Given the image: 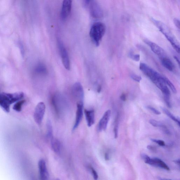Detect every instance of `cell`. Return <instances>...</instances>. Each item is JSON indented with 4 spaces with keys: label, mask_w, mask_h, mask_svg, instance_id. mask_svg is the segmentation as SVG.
Instances as JSON below:
<instances>
[{
    "label": "cell",
    "mask_w": 180,
    "mask_h": 180,
    "mask_svg": "<svg viewBox=\"0 0 180 180\" xmlns=\"http://www.w3.org/2000/svg\"><path fill=\"white\" fill-rule=\"evenodd\" d=\"M51 147L53 151L56 153L59 152L60 150V143L58 139L53 138L50 140Z\"/></svg>",
    "instance_id": "17"
},
{
    "label": "cell",
    "mask_w": 180,
    "mask_h": 180,
    "mask_svg": "<svg viewBox=\"0 0 180 180\" xmlns=\"http://www.w3.org/2000/svg\"><path fill=\"white\" fill-rule=\"evenodd\" d=\"M150 123L153 126L155 127H163L164 125L161 122L156 120L151 119L150 121Z\"/></svg>",
    "instance_id": "23"
},
{
    "label": "cell",
    "mask_w": 180,
    "mask_h": 180,
    "mask_svg": "<svg viewBox=\"0 0 180 180\" xmlns=\"http://www.w3.org/2000/svg\"><path fill=\"white\" fill-rule=\"evenodd\" d=\"M131 76V78L132 79L134 80L139 82L142 79L141 76L136 75V74H132Z\"/></svg>",
    "instance_id": "27"
},
{
    "label": "cell",
    "mask_w": 180,
    "mask_h": 180,
    "mask_svg": "<svg viewBox=\"0 0 180 180\" xmlns=\"http://www.w3.org/2000/svg\"><path fill=\"white\" fill-rule=\"evenodd\" d=\"M121 99L122 101H125L126 100V97L125 94H122L121 96Z\"/></svg>",
    "instance_id": "34"
},
{
    "label": "cell",
    "mask_w": 180,
    "mask_h": 180,
    "mask_svg": "<svg viewBox=\"0 0 180 180\" xmlns=\"http://www.w3.org/2000/svg\"><path fill=\"white\" fill-rule=\"evenodd\" d=\"M24 96V94L22 92L0 93V106L6 112H9L10 105L22 99Z\"/></svg>",
    "instance_id": "1"
},
{
    "label": "cell",
    "mask_w": 180,
    "mask_h": 180,
    "mask_svg": "<svg viewBox=\"0 0 180 180\" xmlns=\"http://www.w3.org/2000/svg\"><path fill=\"white\" fill-rule=\"evenodd\" d=\"M164 79L166 83L169 86L170 89L175 94L176 93L177 90L176 88L172 83L169 80H168L167 78H165V77H164Z\"/></svg>",
    "instance_id": "22"
},
{
    "label": "cell",
    "mask_w": 180,
    "mask_h": 180,
    "mask_svg": "<svg viewBox=\"0 0 180 180\" xmlns=\"http://www.w3.org/2000/svg\"><path fill=\"white\" fill-rule=\"evenodd\" d=\"M83 102H77L75 121L73 128V131H75L78 127L82 121L83 116Z\"/></svg>",
    "instance_id": "9"
},
{
    "label": "cell",
    "mask_w": 180,
    "mask_h": 180,
    "mask_svg": "<svg viewBox=\"0 0 180 180\" xmlns=\"http://www.w3.org/2000/svg\"><path fill=\"white\" fill-rule=\"evenodd\" d=\"M144 42L146 44L149 46L153 52L158 56L161 59L166 56V53L165 51L158 45L147 39H145Z\"/></svg>",
    "instance_id": "10"
},
{
    "label": "cell",
    "mask_w": 180,
    "mask_h": 180,
    "mask_svg": "<svg viewBox=\"0 0 180 180\" xmlns=\"http://www.w3.org/2000/svg\"><path fill=\"white\" fill-rule=\"evenodd\" d=\"M72 93L75 99L78 101L77 102H84V90L80 83L77 82L74 84L72 88Z\"/></svg>",
    "instance_id": "7"
},
{
    "label": "cell",
    "mask_w": 180,
    "mask_h": 180,
    "mask_svg": "<svg viewBox=\"0 0 180 180\" xmlns=\"http://www.w3.org/2000/svg\"><path fill=\"white\" fill-rule=\"evenodd\" d=\"M85 114L88 126L89 127L92 126L95 122V112L94 110L85 109Z\"/></svg>",
    "instance_id": "14"
},
{
    "label": "cell",
    "mask_w": 180,
    "mask_h": 180,
    "mask_svg": "<svg viewBox=\"0 0 180 180\" xmlns=\"http://www.w3.org/2000/svg\"><path fill=\"white\" fill-rule=\"evenodd\" d=\"M170 97L165 96H164V101L166 103V104H167V107L169 108H171V105L170 101Z\"/></svg>",
    "instance_id": "29"
},
{
    "label": "cell",
    "mask_w": 180,
    "mask_h": 180,
    "mask_svg": "<svg viewBox=\"0 0 180 180\" xmlns=\"http://www.w3.org/2000/svg\"><path fill=\"white\" fill-rule=\"evenodd\" d=\"M85 7L89 8L91 16L94 18H100L103 15L102 8L98 2L95 1H86L85 2Z\"/></svg>",
    "instance_id": "4"
},
{
    "label": "cell",
    "mask_w": 180,
    "mask_h": 180,
    "mask_svg": "<svg viewBox=\"0 0 180 180\" xmlns=\"http://www.w3.org/2000/svg\"><path fill=\"white\" fill-rule=\"evenodd\" d=\"M159 179L160 180H170V179H163V178H159Z\"/></svg>",
    "instance_id": "39"
},
{
    "label": "cell",
    "mask_w": 180,
    "mask_h": 180,
    "mask_svg": "<svg viewBox=\"0 0 180 180\" xmlns=\"http://www.w3.org/2000/svg\"><path fill=\"white\" fill-rule=\"evenodd\" d=\"M56 180H60V179H59V178H58V179H56Z\"/></svg>",
    "instance_id": "40"
},
{
    "label": "cell",
    "mask_w": 180,
    "mask_h": 180,
    "mask_svg": "<svg viewBox=\"0 0 180 180\" xmlns=\"http://www.w3.org/2000/svg\"><path fill=\"white\" fill-rule=\"evenodd\" d=\"M173 22L176 25V26L177 28L178 29H180V22L179 19L176 18H174L173 19Z\"/></svg>",
    "instance_id": "32"
},
{
    "label": "cell",
    "mask_w": 180,
    "mask_h": 180,
    "mask_svg": "<svg viewBox=\"0 0 180 180\" xmlns=\"http://www.w3.org/2000/svg\"><path fill=\"white\" fill-rule=\"evenodd\" d=\"M173 162L175 163V164L179 165H180V159H179L175 160V161H173Z\"/></svg>",
    "instance_id": "36"
},
{
    "label": "cell",
    "mask_w": 180,
    "mask_h": 180,
    "mask_svg": "<svg viewBox=\"0 0 180 180\" xmlns=\"http://www.w3.org/2000/svg\"><path fill=\"white\" fill-rule=\"evenodd\" d=\"M174 58L176 60V61L178 63V64L179 65L180 64V62H179V59H178V58H177V57L176 56H174Z\"/></svg>",
    "instance_id": "37"
},
{
    "label": "cell",
    "mask_w": 180,
    "mask_h": 180,
    "mask_svg": "<svg viewBox=\"0 0 180 180\" xmlns=\"http://www.w3.org/2000/svg\"><path fill=\"white\" fill-rule=\"evenodd\" d=\"M45 111V105L43 102L37 105L34 113V119L38 125H40L43 120Z\"/></svg>",
    "instance_id": "6"
},
{
    "label": "cell",
    "mask_w": 180,
    "mask_h": 180,
    "mask_svg": "<svg viewBox=\"0 0 180 180\" xmlns=\"http://www.w3.org/2000/svg\"><path fill=\"white\" fill-rule=\"evenodd\" d=\"M105 159L106 160V161H109L110 159V157L109 154L107 153H105Z\"/></svg>",
    "instance_id": "35"
},
{
    "label": "cell",
    "mask_w": 180,
    "mask_h": 180,
    "mask_svg": "<svg viewBox=\"0 0 180 180\" xmlns=\"http://www.w3.org/2000/svg\"><path fill=\"white\" fill-rule=\"evenodd\" d=\"M161 59L162 63L163 66L168 70L171 71H173L175 68V66L172 61L166 56Z\"/></svg>",
    "instance_id": "16"
},
{
    "label": "cell",
    "mask_w": 180,
    "mask_h": 180,
    "mask_svg": "<svg viewBox=\"0 0 180 180\" xmlns=\"http://www.w3.org/2000/svg\"><path fill=\"white\" fill-rule=\"evenodd\" d=\"M25 102V100H22L17 102L14 105L13 109L16 111L17 112H20L22 110V105L24 104Z\"/></svg>",
    "instance_id": "20"
},
{
    "label": "cell",
    "mask_w": 180,
    "mask_h": 180,
    "mask_svg": "<svg viewBox=\"0 0 180 180\" xmlns=\"http://www.w3.org/2000/svg\"><path fill=\"white\" fill-rule=\"evenodd\" d=\"M91 172L92 173L93 178L95 180H97L98 178V175L96 171L92 167H91Z\"/></svg>",
    "instance_id": "30"
},
{
    "label": "cell",
    "mask_w": 180,
    "mask_h": 180,
    "mask_svg": "<svg viewBox=\"0 0 180 180\" xmlns=\"http://www.w3.org/2000/svg\"><path fill=\"white\" fill-rule=\"evenodd\" d=\"M118 124L116 123L114 129V138L115 139H116L118 137Z\"/></svg>",
    "instance_id": "31"
},
{
    "label": "cell",
    "mask_w": 180,
    "mask_h": 180,
    "mask_svg": "<svg viewBox=\"0 0 180 180\" xmlns=\"http://www.w3.org/2000/svg\"><path fill=\"white\" fill-rule=\"evenodd\" d=\"M150 165L162 168L168 171L170 170V168L168 165L162 160L158 158H151Z\"/></svg>",
    "instance_id": "15"
},
{
    "label": "cell",
    "mask_w": 180,
    "mask_h": 180,
    "mask_svg": "<svg viewBox=\"0 0 180 180\" xmlns=\"http://www.w3.org/2000/svg\"><path fill=\"white\" fill-rule=\"evenodd\" d=\"M147 148L149 150H150L152 152H155L156 151V148L155 147L150 145H148Z\"/></svg>",
    "instance_id": "33"
},
{
    "label": "cell",
    "mask_w": 180,
    "mask_h": 180,
    "mask_svg": "<svg viewBox=\"0 0 180 180\" xmlns=\"http://www.w3.org/2000/svg\"><path fill=\"white\" fill-rule=\"evenodd\" d=\"M147 107L148 109H149L151 111H152L154 114H156V115H160V114H161V112H160L159 111L156 110L155 108H154L150 106V105H148Z\"/></svg>",
    "instance_id": "28"
},
{
    "label": "cell",
    "mask_w": 180,
    "mask_h": 180,
    "mask_svg": "<svg viewBox=\"0 0 180 180\" xmlns=\"http://www.w3.org/2000/svg\"><path fill=\"white\" fill-rule=\"evenodd\" d=\"M141 157L146 163L149 165L150 164L151 158L149 157H148L147 155L145 154H142Z\"/></svg>",
    "instance_id": "25"
},
{
    "label": "cell",
    "mask_w": 180,
    "mask_h": 180,
    "mask_svg": "<svg viewBox=\"0 0 180 180\" xmlns=\"http://www.w3.org/2000/svg\"><path fill=\"white\" fill-rule=\"evenodd\" d=\"M72 1L70 0H65L62 5L61 17L63 20L68 18L70 14L72 7Z\"/></svg>",
    "instance_id": "11"
},
{
    "label": "cell",
    "mask_w": 180,
    "mask_h": 180,
    "mask_svg": "<svg viewBox=\"0 0 180 180\" xmlns=\"http://www.w3.org/2000/svg\"><path fill=\"white\" fill-rule=\"evenodd\" d=\"M129 56L131 59L136 61L138 62L140 60V56L139 54H135L132 52H130L129 54Z\"/></svg>",
    "instance_id": "24"
},
{
    "label": "cell",
    "mask_w": 180,
    "mask_h": 180,
    "mask_svg": "<svg viewBox=\"0 0 180 180\" xmlns=\"http://www.w3.org/2000/svg\"><path fill=\"white\" fill-rule=\"evenodd\" d=\"M151 20L157 27L158 28L161 32L165 36L168 40L170 42L171 45L177 52L179 53L180 46L175 36L171 32V31L166 25L163 23L153 18H151Z\"/></svg>",
    "instance_id": "2"
},
{
    "label": "cell",
    "mask_w": 180,
    "mask_h": 180,
    "mask_svg": "<svg viewBox=\"0 0 180 180\" xmlns=\"http://www.w3.org/2000/svg\"><path fill=\"white\" fill-rule=\"evenodd\" d=\"M111 114V111L108 110L105 112L100 120L99 123L98 129L99 132L106 130L108 121H109Z\"/></svg>",
    "instance_id": "12"
},
{
    "label": "cell",
    "mask_w": 180,
    "mask_h": 180,
    "mask_svg": "<svg viewBox=\"0 0 180 180\" xmlns=\"http://www.w3.org/2000/svg\"><path fill=\"white\" fill-rule=\"evenodd\" d=\"M37 70L39 72L45 75L47 73V68L45 65L43 64H39L37 68Z\"/></svg>",
    "instance_id": "21"
},
{
    "label": "cell",
    "mask_w": 180,
    "mask_h": 180,
    "mask_svg": "<svg viewBox=\"0 0 180 180\" xmlns=\"http://www.w3.org/2000/svg\"><path fill=\"white\" fill-rule=\"evenodd\" d=\"M162 111H164V112L171 119H172L173 121L177 122L179 126H180V122L179 120L176 118V117L167 110L165 109V108H162Z\"/></svg>",
    "instance_id": "19"
},
{
    "label": "cell",
    "mask_w": 180,
    "mask_h": 180,
    "mask_svg": "<svg viewBox=\"0 0 180 180\" xmlns=\"http://www.w3.org/2000/svg\"><path fill=\"white\" fill-rule=\"evenodd\" d=\"M106 31V26L104 23L97 22L92 25L90 33V37L94 44L98 47L100 45Z\"/></svg>",
    "instance_id": "3"
},
{
    "label": "cell",
    "mask_w": 180,
    "mask_h": 180,
    "mask_svg": "<svg viewBox=\"0 0 180 180\" xmlns=\"http://www.w3.org/2000/svg\"><path fill=\"white\" fill-rule=\"evenodd\" d=\"M140 69L153 82L155 83L162 76L161 74L143 63L140 64Z\"/></svg>",
    "instance_id": "5"
},
{
    "label": "cell",
    "mask_w": 180,
    "mask_h": 180,
    "mask_svg": "<svg viewBox=\"0 0 180 180\" xmlns=\"http://www.w3.org/2000/svg\"><path fill=\"white\" fill-rule=\"evenodd\" d=\"M39 168L40 177L41 180H47L48 174L47 170L46 165L44 160L41 159L39 162Z\"/></svg>",
    "instance_id": "13"
},
{
    "label": "cell",
    "mask_w": 180,
    "mask_h": 180,
    "mask_svg": "<svg viewBox=\"0 0 180 180\" xmlns=\"http://www.w3.org/2000/svg\"><path fill=\"white\" fill-rule=\"evenodd\" d=\"M101 87L100 86H99V87L98 88V92H100V91L101 90Z\"/></svg>",
    "instance_id": "38"
},
{
    "label": "cell",
    "mask_w": 180,
    "mask_h": 180,
    "mask_svg": "<svg viewBox=\"0 0 180 180\" xmlns=\"http://www.w3.org/2000/svg\"><path fill=\"white\" fill-rule=\"evenodd\" d=\"M59 47L63 64L66 69L70 70V61L67 51L63 44L61 42L59 43Z\"/></svg>",
    "instance_id": "8"
},
{
    "label": "cell",
    "mask_w": 180,
    "mask_h": 180,
    "mask_svg": "<svg viewBox=\"0 0 180 180\" xmlns=\"http://www.w3.org/2000/svg\"><path fill=\"white\" fill-rule=\"evenodd\" d=\"M151 141L156 143L161 146L163 147L165 146V143L164 141L160 140H157L156 139H151Z\"/></svg>",
    "instance_id": "26"
},
{
    "label": "cell",
    "mask_w": 180,
    "mask_h": 180,
    "mask_svg": "<svg viewBox=\"0 0 180 180\" xmlns=\"http://www.w3.org/2000/svg\"><path fill=\"white\" fill-rule=\"evenodd\" d=\"M47 138L50 140L54 138L52 125L49 121H48L47 122Z\"/></svg>",
    "instance_id": "18"
}]
</instances>
